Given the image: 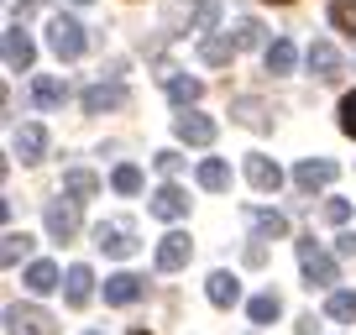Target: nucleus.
Segmentation results:
<instances>
[{
	"mask_svg": "<svg viewBox=\"0 0 356 335\" xmlns=\"http://www.w3.org/2000/svg\"><path fill=\"white\" fill-rule=\"evenodd\" d=\"M293 252H299V262H304V283H309V288H330V283H341L335 257H325L314 236H299V241H293Z\"/></svg>",
	"mask_w": 356,
	"mask_h": 335,
	"instance_id": "f257e3e1",
	"label": "nucleus"
},
{
	"mask_svg": "<svg viewBox=\"0 0 356 335\" xmlns=\"http://www.w3.org/2000/svg\"><path fill=\"white\" fill-rule=\"evenodd\" d=\"M47 47H53L63 63H74V58H84L89 37H84V26H79L74 16H53V22H47Z\"/></svg>",
	"mask_w": 356,
	"mask_h": 335,
	"instance_id": "f03ea898",
	"label": "nucleus"
},
{
	"mask_svg": "<svg viewBox=\"0 0 356 335\" xmlns=\"http://www.w3.org/2000/svg\"><path fill=\"white\" fill-rule=\"evenodd\" d=\"M6 330L11 335H58V320L37 304H11L6 309Z\"/></svg>",
	"mask_w": 356,
	"mask_h": 335,
	"instance_id": "7ed1b4c3",
	"label": "nucleus"
},
{
	"mask_svg": "<svg viewBox=\"0 0 356 335\" xmlns=\"http://www.w3.org/2000/svg\"><path fill=\"white\" fill-rule=\"evenodd\" d=\"M95 246L105 257H131L136 252V225L131 220H100L95 225Z\"/></svg>",
	"mask_w": 356,
	"mask_h": 335,
	"instance_id": "20e7f679",
	"label": "nucleus"
},
{
	"mask_svg": "<svg viewBox=\"0 0 356 335\" xmlns=\"http://www.w3.org/2000/svg\"><path fill=\"white\" fill-rule=\"evenodd\" d=\"M42 220H47V236H58V241H74L79 236V199H47V210H42Z\"/></svg>",
	"mask_w": 356,
	"mask_h": 335,
	"instance_id": "39448f33",
	"label": "nucleus"
},
{
	"mask_svg": "<svg viewBox=\"0 0 356 335\" xmlns=\"http://www.w3.org/2000/svg\"><path fill=\"white\" fill-rule=\"evenodd\" d=\"M173 131H178V142H189V147H210L215 136H220V126H215L210 115H200V111H184L173 121Z\"/></svg>",
	"mask_w": 356,
	"mask_h": 335,
	"instance_id": "423d86ee",
	"label": "nucleus"
},
{
	"mask_svg": "<svg viewBox=\"0 0 356 335\" xmlns=\"http://www.w3.org/2000/svg\"><path fill=\"white\" fill-rule=\"evenodd\" d=\"M335 173H341V168H335L330 157H304V163L293 168V183H299L304 194H314V189H325V183H335Z\"/></svg>",
	"mask_w": 356,
	"mask_h": 335,
	"instance_id": "0eeeda50",
	"label": "nucleus"
},
{
	"mask_svg": "<svg viewBox=\"0 0 356 335\" xmlns=\"http://www.w3.org/2000/svg\"><path fill=\"white\" fill-rule=\"evenodd\" d=\"M147 210H152L157 220H184V215H189V194L178 189V183H163V189L147 199Z\"/></svg>",
	"mask_w": 356,
	"mask_h": 335,
	"instance_id": "6e6552de",
	"label": "nucleus"
},
{
	"mask_svg": "<svg viewBox=\"0 0 356 335\" xmlns=\"http://www.w3.org/2000/svg\"><path fill=\"white\" fill-rule=\"evenodd\" d=\"M32 63H37L32 37H26L22 26H11V32H6V68H11V74H32Z\"/></svg>",
	"mask_w": 356,
	"mask_h": 335,
	"instance_id": "1a4fd4ad",
	"label": "nucleus"
},
{
	"mask_svg": "<svg viewBox=\"0 0 356 335\" xmlns=\"http://www.w3.org/2000/svg\"><path fill=\"white\" fill-rule=\"evenodd\" d=\"M63 299H68V309H84V304L95 299V272H89L84 262H74V268L63 272Z\"/></svg>",
	"mask_w": 356,
	"mask_h": 335,
	"instance_id": "9d476101",
	"label": "nucleus"
},
{
	"mask_svg": "<svg viewBox=\"0 0 356 335\" xmlns=\"http://www.w3.org/2000/svg\"><path fill=\"white\" fill-rule=\"evenodd\" d=\"M189 252H194V246H189V236H184V231H168L163 241H157V268H163V272L189 268Z\"/></svg>",
	"mask_w": 356,
	"mask_h": 335,
	"instance_id": "9b49d317",
	"label": "nucleus"
},
{
	"mask_svg": "<svg viewBox=\"0 0 356 335\" xmlns=\"http://www.w3.org/2000/svg\"><path fill=\"white\" fill-rule=\"evenodd\" d=\"M11 147H16V157H22V163H42V152H47V131H42L37 121H26V126H16Z\"/></svg>",
	"mask_w": 356,
	"mask_h": 335,
	"instance_id": "f8f14e48",
	"label": "nucleus"
},
{
	"mask_svg": "<svg viewBox=\"0 0 356 335\" xmlns=\"http://www.w3.org/2000/svg\"><path fill=\"white\" fill-rule=\"evenodd\" d=\"M246 179H252V189H262V194H278V183H283V168L273 163V157L252 152V157H246Z\"/></svg>",
	"mask_w": 356,
	"mask_h": 335,
	"instance_id": "ddd939ff",
	"label": "nucleus"
},
{
	"mask_svg": "<svg viewBox=\"0 0 356 335\" xmlns=\"http://www.w3.org/2000/svg\"><path fill=\"white\" fill-rule=\"evenodd\" d=\"M121 105H126V84H89V90H84V111L89 115L121 111Z\"/></svg>",
	"mask_w": 356,
	"mask_h": 335,
	"instance_id": "4468645a",
	"label": "nucleus"
},
{
	"mask_svg": "<svg viewBox=\"0 0 356 335\" xmlns=\"http://www.w3.org/2000/svg\"><path fill=\"white\" fill-rule=\"evenodd\" d=\"M204 293H210V304L215 309H231L236 299H241V278H236V272H210V278H204Z\"/></svg>",
	"mask_w": 356,
	"mask_h": 335,
	"instance_id": "2eb2a0df",
	"label": "nucleus"
},
{
	"mask_svg": "<svg viewBox=\"0 0 356 335\" xmlns=\"http://www.w3.org/2000/svg\"><path fill=\"white\" fill-rule=\"evenodd\" d=\"M304 63H309L314 79H341V53L330 42H309L304 47Z\"/></svg>",
	"mask_w": 356,
	"mask_h": 335,
	"instance_id": "dca6fc26",
	"label": "nucleus"
},
{
	"mask_svg": "<svg viewBox=\"0 0 356 335\" xmlns=\"http://www.w3.org/2000/svg\"><path fill=\"white\" fill-rule=\"evenodd\" d=\"M142 293H147V283L136 278V272H115V278H105V304H121V309H126V304H136Z\"/></svg>",
	"mask_w": 356,
	"mask_h": 335,
	"instance_id": "f3484780",
	"label": "nucleus"
},
{
	"mask_svg": "<svg viewBox=\"0 0 356 335\" xmlns=\"http://www.w3.org/2000/svg\"><path fill=\"white\" fill-rule=\"evenodd\" d=\"M236 53H241V47H236V37H220V32H204V37H200V63H210V68H225Z\"/></svg>",
	"mask_w": 356,
	"mask_h": 335,
	"instance_id": "a211bd4d",
	"label": "nucleus"
},
{
	"mask_svg": "<svg viewBox=\"0 0 356 335\" xmlns=\"http://www.w3.org/2000/svg\"><path fill=\"white\" fill-rule=\"evenodd\" d=\"M262 63H267V74L278 79V74H293V63H299V47L289 42V37H273V42L262 47Z\"/></svg>",
	"mask_w": 356,
	"mask_h": 335,
	"instance_id": "6ab92c4d",
	"label": "nucleus"
},
{
	"mask_svg": "<svg viewBox=\"0 0 356 335\" xmlns=\"http://www.w3.org/2000/svg\"><path fill=\"white\" fill-rule=\"evenodd\" d=\"M32 100L42 105V111H58V105L68 100V84H63V79H53V74H37L32 79Z\"/></svg>",
	"mask_w": 356,
	"mask_h": 335,
	"instance_id": "aec40b11",
	"label": "nucleus"
},
{
	"mask_svg": "<svg viewBox=\"0 0 356 335\" xmlns=\"http://www.w3.org/2000/svg\"><path fill=\"white\" fill-rule=\"evenodd\" d=\"M163 84H168V100H173L178 111H189V105L204 95V84H200V79H189V74H168Z\"/></svg>",
	"mask_w": 356,
	"mask_h": 335,
	"instance_id": "412c9836",
	"label": "nucleus"
},
{
	"mask_svg": "<svg viewBox=\"0 0 356 335\" xmlns=\"http://www.w3.org/2000/svg\"><path fill=\"white\" fill-rule=\"evenodd\" d=\"M22 283H26L32 293H53V288H63V272H58V262H32Z\"/></svg>",
	"mask_w": 356,
	"mask_h": 335,
	"instance_id": "4be33fe9",
	"label": "nucleus"
},
{
	"mask_svg": "<svg viewBox=\"0 0 356 335\" xmlns=\"http://www.w3.org/2000/svg\"><path fill=\"white\" fill-rule=\"evenodd\" d=\"M63 194L84 204V199H95V194H100V179H95L89 168H74V173H63Z\"/></svg>",
	"mask_w": 356,
	"mask_h": 335,
	"instance_id": "5701e85b",
	"label": "nucleus"
},
{
	"mask_svg": "<svg viewBox=\"0 0 356 335\" xmlns=\"http://www.w3.org/2000/svg\"><path fill=\"white\" fill-rule=\"evenodd\" d=\"M200 189H210V194L231 189V168H225L220 157H204V163H200Z\"/></svg>",
	"mask_w": 356,
	"mask_h": 335,
	"instance_id": "b1692460",
	"label": "nucleus"
},
{
	"mask_svg": "<svg viewBox=\"0 0 356 335\" xmlns=\"http://www.w3.org/2000/svg\"><path fill=\"white\" fill-rule=\"evenodd\" d=\"M325 314H330V320H341V325H356V293H351V288H330Z\"/></svg>",
	"mask_w": 356,
	"mask_h": 335,
	"instance_id": "393cba45",
	"label": "nucleus"
},
{
	"mask_svg": "<svg viewBox=\"0 0 356 335\" xmlns=\"http://www.w3.org/2000/svg\"><path fill=\"white\" fill-rule=\"evenodd\" d=\"M32 236H26V231H6V246H0V262H6V268H16V262H22V257H32Z\"/></svg>",
	"mask_w": 356,
	"mask_h": 335,
	"instance_id": "a878e982",
	"label": "nucleus"
},
{
	"mask_svg": "<svg viewBox=\"0 0 356 335\" xmlns=\"http://www.w3.org/2000/svg\"><path fill=\"white\" fill-rule=\"evenodd\" d=\"M246 314H252V325H273L283 314V299H278V293H257V299L246 304Z\"/></svg>",
	"mask_w": 356,
	"mask_h": 335,
	"instance_id": "bb28decb",
	"label": "nucleus"
},
{
	"mask_svg": "<svg viewBox=\"0 0 356 335\" xmlns=\"http://www.w3.org/2000/svg\"><path fill=\"white\" fill-rule=\"evenodd\" d=\"M236 47H267V26L252 22V16H241V22H236Z\"/></svg>",
	"mask_w": 356,
	"mask_h": 335,
	"instance_id": "cd10ccee",
	"label": "nucleus"
},
{
	"mask_svg": "<svg viewBox=\"0 0 356 335\" xmlns=\"http://www.w3.org/2000/svg\"><path fill=\"white\" fill-rule=\"evenodd\" d=\"M231 115H236L241 126H252V131H267V111H262L257 100H236V105H231Z\"/></svg>",
	"mask_w": 356,
	"mask_h": 335,
	"instance_id": "c85d7f7f",
	"label": "nucleus"
},
{
	"mask_svg": "<svg viewBox=\"0 0 356 335\" xmlns=\"http://www.w3.org/2000/svg\"><path fill=\"white\" fill-rule=\"evenodd\" d=\"M111 189H115V194H142V168L121 163V168L111 173Z\"/></svg>",
	"mask_w": 356,
	"mask_h": 335,
	"instance_id": "c756f323",
	"label": "nucleus"
},
{
	"mask_svg": "<svg viewBox=\"0 0 356 335\" xmlns=\"http://www.w3.org/2000/svg\"><path fill=\"white\" fill-rule=\"evenodd\" d=\"M215 22H220V0H194V32H215Z\"/></svg>",
	"mask_w": 356,
	"mask_h": 335,
	"instance_id": "7c9ffc66",
	"label": "nucleus"
},
{
	"mask_svg": "<svg viewBox=\"0 0 356 335\" xmlns=\"http://www.w3.org/2000/svg\"><path fill=\"white\" fill-rule=\"evenodd\" d=\"M252 220H257V236H289V220L278 210H252Z\"/></svg>",
	"mask_w": 356,
	"mask_h": 335,
	"instance_id": "2f4dec72",
	"label": "nucleus"
},
{
	"mask_svg": "<svg viewBox=\"0 0 356 335\" xmlns=\"http://www.w3.org/2000/svg\"><path fill=\"white\" fill-rule=\"evenodd\" d=\"M330 22L356 37V0H330Z\"/></svg>",
	"mask_w": 356,
	"mask_h": 335,
	"instance_id": "473e14b6",
	"label": "nucleus"
},
{
	"mask_svg": "<svg viewBox=\"0 0 356 335\" xmlns=\"http://www.w3.org/2000/svg\"><path fill=\"white\" fill-rule=\"evenodd\" d=\"M341 131H346V136H356V90L341 100Z\"/></svg>",
	"mask_w": 356,
	"mask_h": 335,
	"instance_id": "72a5a7b5",
	"label": "nucleus"
},
{
	"mask_svg": "<svg viewBox=\"0 0 356 335\" xmlns=\"http://www.w3.org/2000/svg\"><path fill=\"white\" fill-rule=\"evenodd\" d=\"M325 220H330V225H346V220H351V199H330V204H325Z\"/></svg>",
	"mask_w": 356,
	"mask_h": 335,
	"instance_id": "f704fd0d",
	"label": "nucleus"
},
{
	"mask_svg": "<svg viewBox=\"0 0 356 335\" xmlns=\"http://www.w3.org/2000/svg\"><path fill=\"white\" fill-rule=\"evenodd\" d=\"M152 163H157V173H163V179H173L178 168H184V157H178V152H157Z\"/></svg>",
	"mask_w": 356,
	"mask_h": 335,
	"instance_id": "c9c22d12",
	"label": "nucleus"
},
{
	"mask_svg": "<svg viewBox=\"0 0 356 335\" xmlns=\"http://www.w3.org/2000/svg\"><path fill=\"white\" fill-rule=\"evenodd\" d=\"M335 257H356V236H351V231L335 236Z\"/></svg>",
	"mask_w": 356,
	"mask_h": 335,
	"instance_id": "e433bc0d",
	"label": "nucleus"
},
{
	"mask_svg": "<svg viewBox=\"0 0 356 335\" xmlns=\"http://www.w3.org/2000/svg\"><path fill=\"white\" fill-rule=\"evenodd\" d=\"M314 330H320V325H314V314H304V320L293 325V335H314Z\"/></svg>",
	"mask_w": 356,
	"mask_h": 335,
	"instance_id": "4c0bfd02",
	"label": "nucleus"
},
{
	"mask_svg": "<svg viewBox=\"0 0 356 335\" xmlns=\"http://www.w3.org/2000/svg\"><path fill=\"white\" fill-rule=\"evenodd\" d=\"M32 6H42V0H22V11H32Z\"/></svg>",
	"mask_w": 356,
	"mask_h": 335,
	"instance_id": "58836bf2",
	"label": "nucleus"
},
{
	"mask_svg": "<svg viewBox=\"0 0 356 335\" xmlns=\"http://www.w3.org/2000/svg\"><path fill=\"white\" fill-rule=\"evenodd\" d=\"M84 335H105V330H84Z\"/></svg>",
	"mask_w": 356,
	"mask_h": 335,
	"instance_id": "ea45409f",
	"label": "nucleus"
},
{
	"mask_svg": "<svg viewBox=\"0 0 356 335\" xmlns=\"http://www.w3.org/2000/svg\"><path fill=\"white\" fill-rule=\"evenodd\" d=\"M74 6H89V0H74Z\"/></svg>",
	"mask_w": 356,
	"mask_h": 335,
	"instance_id": "a19ab883",
	"label": "nucleus"
},
{
	"mask_svg": "<svg viewBox=\"0 0 356 335\" xmlns=\"http://www.w3.org/2000/svg\"><path fill=\"white\" fill-rule=\"evenodd\" d=\"M131 335H147V330H131Z\"/></svg>",
	"mask_w": 356,
	"mask_h": 335,
	"instance_id": "79ce46f5",
	"label": "nucleus"
},
{
	"mask_svg": "<svg viewBox=\"0 0 356 335\" xmlns=\"http://www.w3.org/2000/svg\"><path fill=\"white\" fill-rule=\"evenodd\" d=\"M278 6H289V0H278Z\"/></svg>",
	"mask_w": 356,
	"mask_h": 335,
	"instance_id": "37998d69",
	"label": "nucleus"
}]
</instances>
